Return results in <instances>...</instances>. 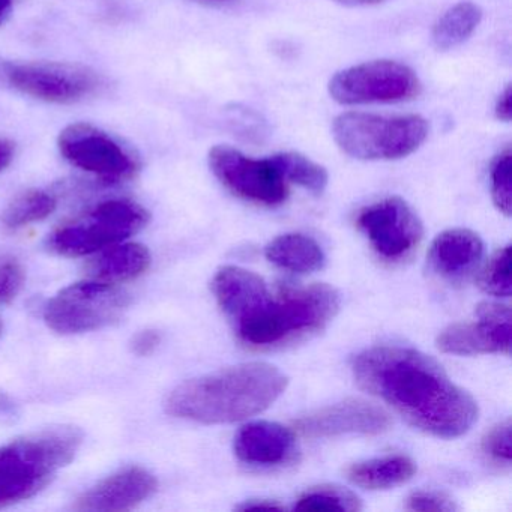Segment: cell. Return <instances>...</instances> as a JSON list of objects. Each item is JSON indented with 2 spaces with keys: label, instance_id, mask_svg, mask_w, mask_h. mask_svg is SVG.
Listing matches in <instances>:
<instances>
[{
  "label": "cell",
  "instance_id": "obj_1",
  "mask_svg": "<svg viewBox=\"0 0 512 512\" xmlns=\"http://www.w3.org/2000/svg\"><path fill=\"white\" fill-rule=\"evenodd\" d=\"M356 383L392 407L412 427L442 439L463 436L478 404L430 356L401 346H376L352 364Z\"/></svg>",
  "mask_w": 512,
  "mask_h": 512
},
{
  "label": "cell",
  "instance_id": "obj_2",
  "mask_svg": "<svg viewBox=\"0 0 512 512\" xmlns=\"http://www.w3.org/2000/svg\"><path fill=\"white\" fill-rule=\"evenodd\" d=\"M328 284L286 286L272 293L254 272H236L220 295V308L239 341L251 349H277L323 331L340 310Z\"/></svg>",
  "mask_w": 512,
  "mask_h": 512
},
{
  "label": "cell",
  "instance_id": "obj_3",
  "mask_svg": "<svg viewBox=\"0 0 512 512\" xmlns=\"http://www.w3.org/2000/svg\"><path fill=\"white\" fill-rule=\"evenodd\" d=\"M287 385L286 374L274 365L248 362L181 383L167 397L166 410L202 424H230L268 409Z\"/></svg>",
  "mask_w": 512,
  "mask_h": 512
},
{
  "label": "cell",
  "instance_id": "obj_4",
  "mask_svg": "<svg viewBox=\"0 0 512 512\" xmlns=\"http://www.w3.org/2000/svg\"><path fill=\"white\" fill-rule=\"evenodd\" d=\"M82 440L79 428L59 425L0 446V508L44 490L73 461Z\"/></svg>",
  "mask_w": 512,
  "mask_h": 512
},
{
  "label": "cell",
  "instance_id": "obj_5",
  "mask_svg": "<svg viewBox=\"0 0 512 512\" xmlns=\"http://www.w3.org/2000/svg\"><path fill=\"white\" fill-rule=\"evenodd\" d=\"M428 122L422 116H379L343 113L332 124L338 148L362 161H389L409 157L427 140Z\"/></svg>",
  "mask_w": 512,
  "mask_h": 512
},
{
  "label": "cell",
  "instance_id": "obj_6",
  "mask_svg": "<svg viewBox=\"0 0 512 512\" xmlns=\"http://www.w3.org/2000/svg\"><path fill=\"white\" fill-rule=\"evenodd\" d=\"M148 223V209L140 203L107 200L59 227L50 236L49 247L61 256H88L136 235Z\"/></svg>",
  "mask_w": 512,
  "mask_h": 512
},
{
  "label": "cell",
  "instance_id": "obj_7",
  "mask_svg": "<svg viewBox=\"0 0 512 512\" xmlns=\"http://www.w3.org/2000/svg\"><path fill=\"white\" fill-rule=\"evenodd\" d=\"M130 305V298L115 284L83 281L71 284L47 302L44 320L59 334L97 331L118 322Z\"/></svg>",
  "mask_w": 512,
  "mask_h": 512
},
{
  "label": "cell",
  "instance_id": "obj_8",
  "mask_svg": "<svg viewBox=\"0 0 512 512\" xmlns=\"http://www.w3.org/2000/svg\"><path fill=\"white\" fill-rule=\"evenodd\" d=\"M332 100L344 106L401 103L421 94L412 68L395 61H371L346 68L329 82Z\"/></svg>",
  "mask_w": 512,
  "mask_h": 512
},
{
  "label": "cell",
  "instance_id": "obj_9",
  "mask_svg": "<svg viewBox=\"0 0 512 512\" xmlns=\"http://www.w3.org/2000/svg\"><path fill=\"white\" fill-rule=\"evenodd\" d=\"M7 85L35 100L74 104L100 94L104 77L82 64L71 62H10Z\"/></svg>",
  "mask_w": 512,
  "mask_h": 512
},
{
  "label": "cell",
  "instance_id": "obj_10",
  "mask_svg": "<svg viewBox=\"0 0 512 512\" xmlns=\"http://www.w3.org/2000/svg\"><path fill=\"white\" fill-rule=\"evenodd\" d=\"M58 148L68 163L110 184L128 181L140 169L131 149L91 124L80 122L65 127L59 134Z\"/></svg>",
  "mask_w": 512,
  "mask_h": 512
},
{
  "label": "cell",
  "instance_id": "obj_11",
  "mask_svg": "<svg viewBox=\"0 0 512 512\" xmlns=\"http://www.w3.org/2000/svg\"><path fill=\"white\" fill-rule=\"evenodd\" d=\"M209 167L215 178L235 196L263 206L286 202L289 188L268 160H254L230 146H214L209 151Z\"/></svg>",
  "mask_w": 512,
  "mask_h": 512
},
{
  "label": "cell",
  "instance_id": "obj_12",
  "mask_svg": "<svg viewBox=\"0 0 512 512\" xmlns=\"http://www.w3.org/2000/svg\"><path fill=\"white\" fill-rule=\"evenodd\" d=\"M356 226L388 262L407 259L421 244L424 226L406 200L388 197L359 212Z\"/></svg>",
  "mask_w": 512,
  "mask_h": 512
},
{
  "label": "cell",
  "instance_id": "obj_13",
  "mask_svg": "<svg viewBox=\"0 0 512 512\" xmlns=\"http://www.w3.org/2000/svg\"><path fill=\"white\" fill-rule=\"evenodd\" d=\"M478 320L455 323L440 332L437 347L458 356L511 353V310L496 302H482L476 308Z\"/></svg>",
  "mask_w": 512,
  "mask_h": 512
},
{
  "label": "cell",
  "instance_id": "obj_14",
  "mask_svg": "<svg viewBox=\"0 0 512 512\" xmlns=\"http://www.w3.org/2000/svg\"><path fill=\"white\" fill-rule=\"evenodd\" d=\"M391 427V416L382 407L364 400H346L302 416L295 428L302 436L335 437L343 434L377 436Z\"/></svg>",
  "mask_w": 512,
  "mask_h": 512
},
{
  "label": "cell",
  "instance_id": "obj_15",
  "mask_svg": "<svg viewBox=\"0 0 512 512\" xmlns=\"http://www.w3.org/2000/svg\"><path fill=\"white\" fill-rule=\"evenodd\" d=\"M158 482L149 470L131 466L98 482L79 497V511H128L148 500L157 491Z\"/></svg>",
  "mask_w": 512,
  "mask_h": 512
},
{
  "label": "cell",
  "instance_id": "obj_16",
  "mask_svg": "<svg viewBox=\"0 0 512 512\" xmlns=\"http://www.w3.org/2000/svg\"><path fill=\"white\" fill-rule=\"evenodd\" d=\"M296 452L295 433L277 422H250L235 437L236 457L248 466H284Z\"/></svg>",
  "mask_w": 512,
  "mask_h": 512
},
{
  "label": "cell",
  "instance_id": "obj_17",
  "mask_svg": "<svg viewBox=\"0 0 512 512\" xmlns=\"http://www.w3.org/2000/svg\"><path fill=\"white\" fill-rule=\"evenodd\" d=\"M484 256V242L469 229H449L440 233L428 253L431 269L442 280L461 284L472 277Z\"/></svg>",
  "mask_w": 512,
  "mask_h": 512
},
{
  "label": "cell",
  "instance_id": "obj_18",
  "mask_svg": "<svg viewBox=\"0 0 512 512\" xmlns=\"http://www.w3.org/2000/svg\"><path fill=\"white\" fill-rule=\"evenodd\" d=\"M415 472L416 464L412 458L395 454L352 464L347 467L346 476L352 484L364 490L379 491L410 481Z\"/></svg>",
  "mask_w": 512,
  "mask_h": 512
},
{
  "label": "cell",
  "instance_id": "obj_19",
  "mask_svg": "<svg viewBox=\"0 0 512 512\" xmlns=\"http://www.w3.org/2000/svg\"><path fill=\"white\" fill-rule=\"evenodd\" d=\"M266 259L284 271L295 274H311L325 265L322 247L310 236L302 233H286L269 242Z\"/></svg>",
  "mask_w": 512,
  "mask_h": 512
},
{
  "label": "cell",
  "instance_id": "obj_20",
  "mask_svg": "<svg viewBox=\"0 0 512 512\" xmlns=\"http://www.w3.org/2000/svg\"><path fill=\"white\" fill-rule=\"evenodd\" d=\"M151 266L148 248L140 244H122L110 247L92 263L95 280L115 284L134 280L145 274Z\"/></svg>",
  "mask_w": 512,
  "mask_h": 512
},
{
  "label": "cell",
  "instance_id": "obj_21",
  "mask_svg": "<svg viewBox=\"0 0 512 512\" xmlns=\"http://www.w3.org/2000/svg\"><path fill=\"white\" fill-rule=\"evenodd\" d=\"M482 20V10L473 2H460L449 8L433 28V44L436 49L451 50L469 40Z\"/></svg>",
  "mask_w": 512,
  "mask_h": 512
},
{
  "label": "cell",
  "instance_id": "obj_22",
  "mask_svg": "<svg viewBox=\"0 0 512 512\" xmlns=\"http://www.w3.org/2000/svg\"><path fill=\"white\" fill-rule=\"evenodd\" d=\"M284 181L299 185L314 194H322L328 187L329 175L325 167L314 163L298 152H281L271 157Z\"/></svg>",
  "mask_w": 512,
  "mask_h": 512
},
{
  "label": "cell",
  "instance_id": "obj_23",
  "mask_svg": "<svg viewBox=\"0 0 512 512\" xmlns=\"http://www.w3.org/2000/svg\"><path fill=\"white\" fill-rule=\"evenodd\" d=\"M55 196L43 190H31L20 194L5 209L2 215L5 227L11 230L23 229L38 221L46 220L56 209Z\"/></svg>",
  "mask_w": 512,
  "mask_h": 512
},
{
  "label": "cell",
  "instance_id": "obj_24",
  "mask_svg": "<svg viewBox=\"0 0 512 512\" xmlns=\"http://www.w3.org/2000/svg\"><path fill=\"white\" fill-rule=\"evenodd\" d=\"M295 509L298 511H361L362 503L356 494L338 485H317L296 500Z\"/></svg>",
  "mask_w": 512,
  "mask_h": 512
},
{
  "label": "cell",
  "instance_id": "obj_25",
  "mask_svg": "<svg viewBox=\"0 0 512 512\" xmlns=\"http://www.w3.org/2000/svg\"><path fill=\"white\" fill-rule=\"evenodd\" d=\"M479 287L496 298L511 296V247L496 251L479 275Z\"/></svg>",
  "mask_w": 512,
  "mask_h": 512
},
{
  "label": "cell",
  "instance_id": "obj_26",
  "mask_svg": "<svg viewBox=\"0 0 512 512\" xmlns=\"http://www.w3.org/2000/svg\"><path fill=\"white\" fill-rule=\"evenodd\" d=\"M512 154L511 149L506 148L500 152L490 167V185L491 197H493L494 205L502 212L503 215L509 217L511 215L512 205Z\"/></svg>",
  "mask_w": 512,
  "mask_h": 512
},
{
  "label": "cell",
  "instance_id": "obj_27",
  "mask_svg": "<svg viewBox=\"0 0 512 512\" xmlns=\"http://www.w3.org/2000/svg\"><path fill=\"white\" fill-rule=\"evenodd\" d=\"M482 452L497 466H511V422H500L485 434Z\"/></svg>",
  "mask_w": 512,
  "mask_h": 512
},
{
  "label": "cell",
  "instance_id": "obj_28",
  "mask_svg": "<svg viewBox=\"0 0 512 512\" xmlns=\"http://www.w3.org/2000/svg\"><path fill=\"white\" fill-rule=\"evenodd\" d=\"M25 283V269L17 260L0 262V304L13 301Z\"/></svg>",
  "mask_w": 512,
  "mask_h": 512
},
{
  "label": "cell",
  "instance_id": "obj_29",
  "mask_svg": "<svg viewBox=\"0 0 512 512\" xmlns=\"http://www.w3.org/2000/svg\"><path fill=\"white\" fill-rule=\"evenodd\" d=\"M406 509L422 512L457 511V505L451 497L439 491H415L406 500Z\"/></svg>",
  "mask_w": 512,
  "mask_h": 512
},
{
  "label": "cell",
  "instance_id": "obj_30",
  "mask_svg": "<svg viewBox=\"0 0 512 512\" xmlns=\"http://www.w3.org/2000/svg\"><path fill=\"white\" fill-rule=\"evenodd\" d=\"M161 343L160 332L155 329H145V331L139 332L136 337L131 341V349L136 355L148 356L155 352Z\"/></svg>",
  "mask_w": 512,
  "mask_h": 512
},
{
  "label": "cell",
  "instance_id": "obj_31",
  "mask_svg": "<svg viewBox=\"0 0 512 512\" xmlns=\"http://www.w3.org/2000/svg\"><path fill=\"white\" fill-rule=\"evenodd\" d=\"M494 112H496V118L499 121L509 122L511 121L512 115V91L511 85L506 86L503 89L502 94L499 95L496 101V107H494Z\"/></svg>",
  "mask_w": 512,
  "mask_h": 512
},
{
  "label": "cell",
  "instance_id": "obj_32",
  "mask_svg": "<svg viewBox=\"0 0 512 512\" xmlns=\"http://www.w3.org/2000/svg\"><path fill=\"white\" fill-rule=\"evenodd\" d=\"M239 511H284L286 506L278 503L277 500L251 499L245 500L242 505L236 506Z\"/></svg>",
  "mask_w": 512,
  "mask_h": 512
},
{
  "label": "cell",
  "instance_id": "obj_33",
  "mask_svg": "<svg viewBox=\"0 0 512 512\" xmlns=\"http://www.w3.org/2000/svg\"><path fill=\"white\" fill-rule=\"evenodd\" d=\"M16 154V145L11 140L0 139V172L7 169Z\"/></svg>",
  "mask_w": 512,
  "mask_h": 512
},
{
  "label": "cell",
  "instance_id": "obj_34",
  "mask_svg": "<svg viewBox=\"0 0 512 512\" xmlns=\"http://www.w3.org/2000/svg\"><path fill=\"white\" fill-rule=\"evenodd\" d=\"M334 2L346 7H370V5L382 4L385 0H334Z\"/></svg>",
  "mask_w": 512,
  "mask_h": 512
},
{
  "label": "cell",
  "instance_id": "obj_35",
  "mask_svg": "<svg viewBox=\"0 0 512 512\" xmlns=\"http://www.w3.org/2000/svg\"><path fill=\"white\" fill-rule=\"evenodd\" d=\"M14 0H0V25L8 19L13 10Z\"/></svg>",
  "mask_w": 512,
  "mask_h": 512
},
{
  "label": "cell",
  "instance_id": "obj_36",
  "mask_svg": "<svg viewBox=\"0 0 512 512\" xmlns=\"http://www.w3.org/2000/svg\"><path fill=\"white\" fill-rule=\"evenodd\" d=\"M10 62L0 58V86L7 85V73Z\"/></svg>",
  "mask_w": 512,
  "mask_h": 512
},
{
  "label": "cell",
  "instance_id": "obj_37",
  "mask_svg": "<svg viewBox=\"0 0 512 512\" xmlns=\"http://www.w3.org/2000/svg\"><path fill=\"white\" fill-rule=\"evenodd\" d=\"M2 331H4V322L0 319V335H2Z\"/></svg>",
  "mask_w": 512,
  "mask_h": 512
},
{
  "label": "cell",
  "instance_id": "obj_38",
  "mask_svg": "<svg viewBox=\"0 0 512 512\" xmlns=\"http://www.w3.org/2000/svg\"><path fill=\"white\" fill-rule=\"evenodd\" d=\"M206 2H227V0H206Z\"/></svg>",
  "mask_w": 512,
  "mask_h": 512
}]
</instances>
